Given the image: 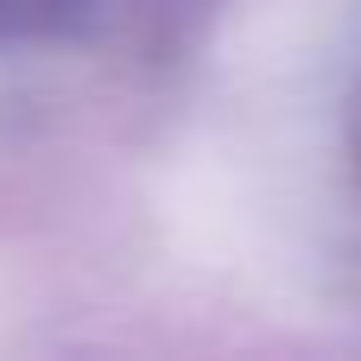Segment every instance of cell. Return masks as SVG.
Wrapping results in <instances>:
<instances>
[{"label":"cell","mask_w":361,"mask_h":361,"mask_svg":"<svg viewBox=\"0 0 361 361\" xmlns=\"http://www.w3.org/2000/svg\"><path fill=\"white\" fill-rule=\"evenodd\" d=\"M0 13H6V0H0Z\"/></svg>","instance_id":"6da1fadb"}]
</instances>
